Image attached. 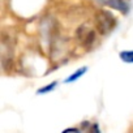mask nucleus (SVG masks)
Listing matches in <instances>:
<instances>
[{
	"label": "nucleus",
	"instance_id": "obj_2",
	"mask_svg": "<svg viewBox=\"0 0 133 133\" xmlns=\"http://www.w3.org/2000/svg\"><path fill=\"white\" fill-rule=\"evenodd\" d=\"M94 21H95V29L102 35L110 34L116 28V18L108 11H104V9L97 12Z\"/></svg>",
	"mask_w": 133,
	"mask_h": 133
},
{
	"label": "nucleus",
	"instance_id": "obj_7",
	"mask_svg": "<svg viewBox=\"0 0 133 133\" xmlns=\"http://www.w3.org/2000/svg\"><path fill=\"white\" fill-rule=\"evenodd\" d=\"M56 85H57V82H52V84H50V85H47V86H44V88L39 89V90H38V94H46V93H48V91L54 90Z\"/></svg>",
	"mask_w": 133,
	"mask_h": 133
},
{
	"label": "nucleus",
	"instance_id": "obj_8",
	"mask_svg": "<svg viewBox=\"0 0 133 133\" xmlns=\"http://www.w3.org/2000/svg\"><path fill=\"white\" fill-rule=\"evenodd\" d=\"M63 133H81L77 128H68V129H65Z\"/></svg>",
	"mask_w": 133,
	"mask_h": 133
},
{
	"label": "nucleus",
	"instance_id": "obj_4",
	"mask_svg": "<svg viewBox=\"0 0 133 133\" xmlns=\"http://www.w3.org/2000/svg\"><path fill=\"white\" fill-rule=\"evenodd\" d=\"M99 2L107 7H111V8L119 11L123 15H127L129 12V4L125 0H99Z\"/></svg>",
	"mask_w": 133,
	"mask_h": 133
},
{
	"label": "nucleus",
	"instance_id": "obj_1",
	"mask_svg": "<svg viewBox=\"0 0 133 133\" xmlns=\"http://www.w3.org/2000/svg\"><path fill=\"white\" fill-rule=\"evenodd\" d=\"M16 38L11 31L4 30L2 33V66L5 72L11 71L13 65V48Z\"/></svg>",
	"mask_w": 133,
	"mask_h": 133
},
{
	"label": "nucleus",
	"instance_id": "obj_3",
	"mask_svg": "<svg viewBox=\"0 0 133 133\" xmlns=\"http://www.w3.org/2000/svg\"><path fill=\"white\" fill-rule=\"evenodd\" d=\"M76 38L81 43V46L90 48L95 42V31L88 25H81L76 31Z\"/></svg>",
	"mask_w": 133,
	"mask_h": 133
},
{
	"label": "nucleus",
	"instance_id": "obj_6",
	"mask_svg": "<svg viewBox=\"0 0 133 133\" xmlns=\"http://www.w3.org/2000/svg\"><path fill=\"white\" fill-rule=\"evenodd\" d=\"M120 59L127 63V64H133V50H127V51H121L119 54Z\"/></svg>",
	"mask_w": 133,
	"mask_h": 133
},
{
	"label": "nucleus",
	"instance_id": "obj_9",
	"mask_svg": "<svg viewBox=\"0 0 133 133\" xmlns=\"http://www.w3.org/2000/svg\"><path fill=\"white\" fill-rule=\"evenodd\" d=\"M91 133H101L99 129H98V125H97V124H94V125L91 127Z\"/></svg>",
	"mask_w": 133,
	"mask_h": 133
},
{
	"label": "nucleus",
	"instance_id": "obj_5",
	"mask_svg": "<svg viewBox=\"0 0 133 133\" xmlns=\"http://www.w3.org/2000/svg\"><path fill=\"white\" fill-rule=\"evenodd\" d=\"M88 71V66H82V68H80V69H77L73 75H71L68 78L65 80V84H71V82H75L76 80H78L82 75H85V72Z\"/></svg>",
	"mask_w": 133,
	"mask_h": 133
}]
</instances>
